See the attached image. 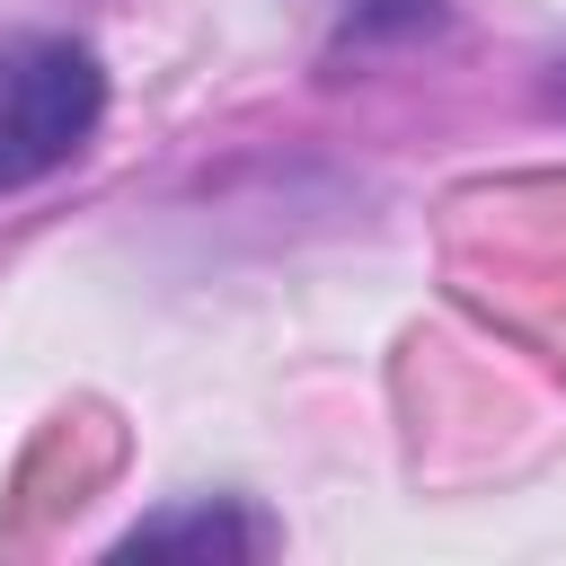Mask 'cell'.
I'll return each instance as SVG.
<instances>
[{"label":"cell","instance_id":"obj_1","mask_svg":"<svg viewBox=\"0 0 566 566\" xmlns=\"http://www.w3.org/2000/svg\"><path fill=\"white\" fill-rule=\"evenodd\" d=\"M106 115V71L71 35L0 44V195L53 177Z\"/></svg>","mask_w":566,"mask_h":566},{"label":"cell","instance_id":"obj_2","mask_svg":"<svg viewBox=\"0 0 566 566\" xmlns=\"http://www.w3.org/2000/svg\"><path fill=\"white\" fill-rule=\"evenodd\" d=\"M265 531L256 522H230V513H195V522H150L133 531V548H256Z\"/></svg>","mask_w":566,"mask_h":566}]
</instances>
